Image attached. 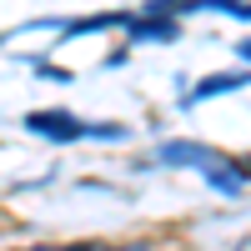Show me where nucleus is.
I'll return each mask as SVG.
<instances>
[{"instance_id":"7ed1b4c3","label":"nucleus","mask_w":251,"mask_h":251,"mask_svg":"<svg viewBox=\"0 0 251 251\" xmlns=\"http://www.w3.org/2000/svg\"><path fill=\"white\" fill-rule=\"evenodd\" d=\"M206 176H211V186H216V191H226V196H241V191H246V171H241V166L216 161V166H206Z\"/></svg>"},{"instance_id":"20e7f679","label":"nucleus","mask_w":251,"mask_h":251,"mask_svg":"<svg viewBox=\"0 0 251 251\" xmlns=\"http://www.w3.org/2000/svg\"><path fill=\"white\" fill-rule=\"evenodd\" d=\"M246 86V71H231V75H206L201 86L191 91V100H206V96H221V91H241Z\"/></svg>"},{"instance_id":"39448f33","label":"nucleus","mask_w":251,"mask_h":251,"mask_svg":"<svg viewBox=\"0 0 251 251\" xmlns=\"http://www.w3.org/2000/svg\"><path fill=\"white\" fill-rule=\"evenodd\" d=\"M136 40H176V25L171 20H146V25H131Z\"/></svg>"},{"instance_id":"f03ea898","label":"nucleus","mask_w":251,"mask_h":251,"mask_svg":"<svg viewBox=\"0 0 251 251\" xmlns=\"http://www.w3.org/2000/svg\"><path fill=\"white\" fill-rule=\"evenodd\" d=\"M161 161L166 166H201L206 171V166H216L221 156L206 151V146H191V141H171V146H161Z\"/></svg>"},{"instance_id":"f257e3e1","label":"nucleus","mask_w":251,"mask_h":251,"mask_svg":"<svg viewBox=\"0 0 251 251\" xmlns=\"http://www.w3.org/2000/svg\"><path fill=\"white\" fill-rule=\"evenodd\" d=\"M25 131L55 136V141H75V136H86V126H80L75 116H66V111H40V116H25Z\"/></svg>"}]
</instances>
